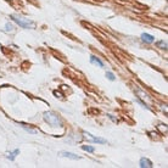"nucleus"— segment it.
<instances>
[{
    "instance_id": "19",
    "label": "nucleus",
    "mask_w": 168,
    "mask_h": 168,
    "mask_svg": "<svg viewBox=\"0 0 168 168\" xmlns=\"http://www.w3.org/2000/svg\"><path fill=\"white\" fill-rule=\"evenodd\" d=\"M10 1H12V0H10Z\"/></svg>"
},
{
    "instance_id": "3",
    "label": "nucleus",
    "mask_w": 168,
    "mask_h": 168,
    "mask_svg": "<svg viewBox=\"0 0 168 168\" xmlns=\"http://www.w3.org/2000/svg\"><path fill=\"white\" fill-rule=\"evenodd\" d=\"M83 134H84L87 138H89V139H90V141H92V143H96V144H107V140L102 139V138H97V136H94L93 134L88 133V132H83Z\"/></svg>"
},
{
    "instance_id": "15",
    "label": "nucleus",
    "mask_w": 168,
    "mask_h": 168,
    "mask_svg": "<svg viewBox=\"0 0 168 168\" xmlns=\"http://www.w3.org/2000/svg\"><path fill=\"white\" fill-rule=\"evenodd\" d=\"M157 128H159V129H160L162 133H166V132H167V125H166V124H159V125H157Z\"/></svg>"
},
{
    "instance_id": "2",
    "label": "nucleus",
    "mask_w": 168,
    "mask_h": 168,
    "mask_svg": "<svg viewBox=\"0 0 168 168\" xmlns=\"http://www.w3.org/2000/svg\"><path fill=\"white\" fill-rule=\"evenodd\" d=\"M43 118H44V121H45L49 125H51V127H61V125H62V121H61L60 116H57V115H56L55 112H53V111H46V112H44Z\"/></svg>"
},
{
    "instance_id": "5",
    "label": "nucleus",
    "mask_w": 168,
    "mask_h": 168,
    "mask_svg": "<svg viewBox=\"0 0 168 168\" xmlns=\"http://www.w3.org/2000/svg\"><path fill=\"white\" fill-rule=\"evenodd\" d=\"M60 156H61V157H67V159H71V160H81L79 156H77V155L73 154V152H68V151H61V152H60Z\"/></svg>"
},
{
    "instance_id": "10",
    "label": "nucleus",
    "mask_w": 168,
    "mask_h": 168,
    "mask_svg": "<svg viewBox=\"0 0 168 168\" xmlns=\"http://www.w3.org/2000/svg\"><path fill=\"white\" fill-rule=\"evenodd\" d=\"M156 46H157V48H160L161 50H167V42L160 40V42H157V43H156Z\"/></svg>"
},
{
    "instance_id": "8",
    "label": "nucleus",
    "mask_w": 168,
    "mask_h": 168,
    "mask_svg": "<svg viewBox=\"0 0 168 168\" xmlns=\"http://www.w3.org/2000/svg\"><path fill=\"white\" fill-rule=\"evenodd\" d=\"M17 155H19V150H18V149L11 151V152H9V154H7V159H9L10 161H15V159L17 157Z\"/></svg>"
},
{
    "instance_id": "4",
    "label": "nucleus",
    "mask_w": 168,
    "mask_h": 168,
    "mask_svg": "<svg viewBox=\"0 0 168 168\" xmlns=\"http://www.w3.org/2000/svg\"><path fill=\"white\" fill-rule=\"evenodd\" d=\"M139 167L140 168H152L154 163L149 159H146V157H141L140 161H139Z\"/></svg>"
},
{
    "instance_id": "11",
    "label": "nucleus",
    "mask_w": 168,
    "mask_h": 168,
    "mask_svg": "<svg viewBox=\"0 0 168 168\" xmlns=\"http://www.w3.org/2000/svg\"><path fill=\"white\" fill-rule=\"evenodd\" d=\"M82 150L87 151V152H94L95 147L94 146H89V145H82Z\"/></svg>"
},
{
    "instance_id": "14",
    "label": "nucleus",
    "mask_w": 168,
    "mask_h": 168,
    "mask_svg": "<svg viewBox=\"0 0 168 168\" xmlns=\"http://www.w3.org/2000/svg\"><path fill=\"white\" fill-rule=\"evenodd\" d=\"M19 125H21L22 128H25V129H26L27 132L32 133V134H35V133H37V131H35V129H32V128H29V127H26V124H23V123H19Z\"/></svg>"
},
{
    "instance_id": "18",
    "label": "nucleus",
    "mask_w": 168,
    "mask_h": 168,
    "mask_svg": "<svg viewBox=\"0 0 168 168\" xmlns=\"http://www.w3.org/2000/svg\"><path fill=\"white\" fill-rule=\"evenodd\" d=\"M108 118H111V120H112L113 122H117V118H115L112 115H108Z\"/></svg>"
},
{
    "instance_id": "17",
    "label": "nucleus",
    "mask_w": 168,
    "mask_h": 168,
    "mask_svg": "<svg viewBox=\"0 0 168 168\" xmlns=\"http://www.w3.org/2000/svg\"><path fill=\"white\" fill-rule=\"evenodd\" d=\"M54 95H56V97H62V94L61 93H58V92H54Z\"/></svg>"
},
{
    "instance_id": "1",
    "label": "nucleus",
    "mask_w": 168,
    "mask_h": 168,
    "mask_svg": "<svg viewBox=\"0 0 168 168\" xmlns=\"http://www.w3.org/2000/svg\"><path fill=\"white\" fill-rule=\"evenodd\" d=\"M10 18H11L15 23H17L19 27H22L25 29H35V27H37V23L34 21H32V19H29L25 16L18 15V14L10 15Z\"/></svg>"
},
{
    "instance_id": "6",
    "label": "nucleus",
    "mask_w": 168,
    "mask_h": 168,
    "mask_svg": "<svg viewBox=\"0 0 168 168\" xmlns=\"http://www.w3.org/2000/svg\"><path fill=\"white\" fill-rule=\"evenodd\" d=\"M141 40L144 43H146V44H151V43L155 42V38L151 34H149V33H143L141 34Z\"/></svg>"
},
{
    "instance_id": "13",
    "label": "nucleus",
    "mask_w": 168,
    "mask_h": 168,
    "mask_svg": "<svg viewBox=\"0 0 168 168\" xmlns=\"http://www.w3.org/2000/svg\"><path fill=\"white\" fill-rule=\"evenodd\" d=\"M136 94L138 95H139V97H141V99H144V100H150V96L149 95H147L146 93L144 94L141 90H136Z\"/></svg>"
},
{
    "instance_id": "9",
    "label": "nucleus",
    "mask_w": 168,
    "mask_h": 168,
    "mask_svg": "<svg viewBox=\"0 0 168 168\" xmlns=\"http://www.w3.org/2000/svg\"><path fill=\"white\" fill-rule=\"evenodd\" d=\"M16 29H15V26L12 23H6L5 25V32L6 33H14Z\"/></svg>"
},
{
    "instance_id": "12",
    "label": "nucleus",
    "mask_w": 168,
    "mask_h": 168,
    "mask_svg": "<svg viewBox=\"0 0 168 168\" xmlns=\"http://www.w3.org/2000/svg\"><path fill=\"white\" fill-rule=\"evenodd\" d=\"M105 77L107 78V79H108V81H111V82L116 81V77H115V74H113L112 72H110V71H107V72L105 73Z\"/></svg>"
},
{
    "instance_id": "16",
    "label": "nucleus",
    "mask_w": 168,
    "mask_h": 168,
    "mask_svg": "<svg viewBox=\"0 0 168 168\" xmlns=\"http://www.w3.org/2000/svg\"><path fill=\"white\" fill-rule=\"evenodd\" d=\"M136 102H139V104H140V105H141L143 107H145V108H146V110H150V107H149V106H147V105H146V104H145L144 101H141V100H140V99H136Z\"/></svg>"
},
{
    "instance_id": "7",
    "label": "nucleus",
    "mask_w": 168,
    "mask_h": 168,
    "mask_svg": "<svg viewBox=\"0 0 168 168\" xmlns=\"http://www.w3.org/2000/svg\"><path fill=\"white\" fill-rule=\"evenodd\" d=\"M90 62L92 63H94V65H97L99 67H104V62L100 60V58H99V57H96V56H94V55H92L90 56Z\"/></svg>"
}]
</instances>
